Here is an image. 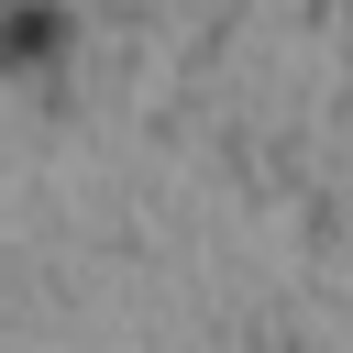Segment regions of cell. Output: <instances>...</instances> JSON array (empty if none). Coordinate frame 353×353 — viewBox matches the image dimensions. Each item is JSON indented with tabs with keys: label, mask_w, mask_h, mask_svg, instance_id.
I'll return each mask as SVG.
<instances>
[{
	"label": "cell",
	"mask_w": 353,
	"mask_h": 353,
	"mask_svg": "<svg viewBox=\"0 0 353 353\" xmlns=\"http://www.w3.org/2000/svg\"><path fill=\"white\" fill-rule=\"evenodd\" d=\"M66 44V11L55 0H22V11H0V66H44Z\"/></svg>",
	"instance_id": "1"
}]
</instances>
